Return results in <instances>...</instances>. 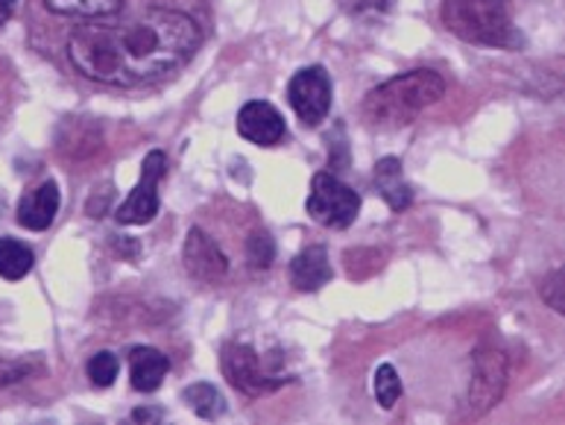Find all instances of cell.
<instances>
[{
    "instance_id": "cell-15",
    "label": "cell",
    "mask_w": 565,
    "mask_h": 425,
    "mask_svg": "<svg viewBox=\"0 0 565 425\" xmlns=\"http://www.w3.org/2000/svg\"><path fill=\"white\" fill-rule=\"evenodd\" d=\"M35 255L18 238H0V276L7 281H21L33 270Z\"/></svg>"
},
{
    "instance_id": "cell-2",
    "label": "cell",
    "mask_w": 565,
    "mask_h": 425,
    "mask_svg": "<svg viewBox=\"0 0 565 425\" xmlns=\"http://www.w3.org/2000/svg\"><path fill=\"white\" fill-rule=\"evenodd\" d=\"M446 79L437 71L416 68L375 85L363 97V120L375 129L411 127L428 106L443 100Z\"/></svg>"
},
{
    "instance_id": "cell-16",
    "label": "cell",
    "mask_w": 565,
    "mask_h": 425,
    "mask_svg": "<svg viewBox=\"0 0 565 425\" xmlns=\"http://www.w3.org/2000/svg\"><path fill=\"white\" fill-rule=\"evenodd\" d=\"M44 7L68 18H109L124 9V0H44Z\"/></svg>"
},
{
    "instance_id": "cell-8",
    "label": "cell",
    "mask_w": 565,
    "mask_h": 425,
    "mask_svg": "<svg viewBox=\"0 0 565 425\" xmlns=\"http://www.w3.org/2000/svg\"><path fill=\"white\" fill-rule=\"evenodd\" d=\"M287 100L305 127H320L331 111V77L326 74V68L311 65V68L294 74L287 85Z\"/></svg>"
},
{
    "instance_id": "cell-9",
    "label": "cell",
    "mask_w": 565,
    "mask_h": 425,
    "mask_svg": "<svg viewBox=\"0 0 565 425\" xmlns=\"http://www.w3.org/2000/svg\"><path fill=\"white\" fill-rule=\"evenodd\" d=\"M182 262H185L188 276L200 281V285H220L228 273L226 253L203 230L188 232L185 247H182Z\"/></svg>"
},
{
    "instance_id": "cell-22",
    "label": "cell",
    "mask_w": 565,
    "mask_h": 425,
    "mask_svg": "<svg viewBox=\"0 0 565 425\" xmlns=\"http://www.w3.org/2000/svg\"><path fill=\"white\" fill-rule=\"evenodd\" d=\"M542 299H545V302H548L551 308H554V311H557V315H563L565 311V302H563V273L559 270H554L548 276V279H545V285H542Z\"/></svg>"
},
{
    "instance_id": "cell-1",
    "label": "cell",
    "mask_w": 565,
    "mask_h": 425,
    "mask_svg": "<svg viewBox=\"0 0 565 425\" xmlns=\"http://www.w3.org/2000/svg\"><path fill=\"white\" fill-rule=\"evenodd\" d=\"M203 33L177 9H143L124 24H85L68 39V60L85 79L136 88L185 68Z\"/></svg>"
},
{
    "instance_id": "cell-24",
    "label": "cell",
    "mask_w": 565,
    "mask_h": 425,
    "mask_svg": "<svg viewBox=\"0 0 565 425\" xmlns=\"http://www.w3.org/2000/svg\"><path fill=\"white\" fill-rule=\"evenodd\" d=\"M12 12H15V0H0V26L7 24Z\"/></svg>"
},
{
    "instance_id": "cell-12",
    "label": "cell",
    "mask_w": 565,
    "mask_h": 425,
    "mask_svg": "<svg viewBox=\"0 0 565 425\" xmlns=\"http://www.w3.org/2000/svg\"><path fill=\"white\" fill-rule=\"evenodd\" d=\"M170 370L168 355L156 347H136L129 352V379L138 393L159 391Z\"/></svg>"
},
{
    "instance_id": "cell-23",
    "label": "cell",
    "mask_w": 565,
    "mask_h": 425,
    "mask_svg": "<svg viewBox=\"0 0 565 425\" xmlns=\"http://www.w3.org/2000/svg\"><path fill=\"white\" fill-rule=\"evenodd\" d=\"M132 419H136V423H156V419H161V411L136 408L132 411Z\"/></svg>"
},
{
    "instance_id": "cell-13",
    "label": "cell",
    "mask_w": 565,
    "mask_h": 425,
    "mask_svg": "<svg viewBox=\"0 0 565 425\" xmlns=\"http://www.w3.org/2000/svg\"><path fill=\"white\" fill-rule=\"evenodd\" d=\"M290 279H294L296 290H320L322 285L331 281V262L326 247L313 244V247L302 249L290 262Z\"/></svg>"
},
{
    "instance_id": "cell-21",
    "label": "cell",
    "mask_w": 565,
    "mask_h": 425,
    "mask_svg": "<svg viewBox=\"0 0 565 425\" xmlns=\"http://www.w3.org/2000/svg\"><path fill=\"white\" fill-rule=\"evenodd\" d=\"M338 3L347 15L358 18V21H375L393 9V0H338Z\"/></svg>"
},
{
    "instance_id": "cell-11",
    "label": "cell",
    "mask_w": 565,
    "mask_h": 425,
    "mask_svg": "<svg viewBox=\"0 0 565 425\" xmlns=\"http://www.w3.org/2000/svg\"><path fill=\"white\" fill-rule=\"evenodd\" d=\"M60 203V185L53 179H47L39 188H33L30 194L21 196V203H18V223L30 232H44L56 221Z\"/></svg>"
},
{
    "instance_id": "cell-17",
    "label": "cell",
    "mask_w": 565,
    "mask_h": 425,
    "mask_svg": "<svg viewBox=\"0 0 565 425\" xmlns=\"http://www.w3.org/2000/svg\"><path fill=\"white\" fill-rule=\"evenodd\" d=\"M182 402L194 411L196 417L203 419H217L226 414V400H223V393H220L214 384H191V387L182 391Z\"/></svg>"
},
{
    "instance_id": "cell-19",
    "label": "cell",
    "mask_w": 565,
    "mask_h": 425,
    "mask_svg": "<svg viewBox=\"0 0 565 425\" xmlns=\"http://www.w3.org/2000/svg\"><path fill=\"white\" fill-rule=\"evenodd\" d=\"M246 262L253 270H270V264L276 262V241L267 232H253L246 241Z\"/></svg>"
},
{
    "instance_id": "cell-7",
    "label": "cell",
    "mask_w": 565,
    "mask_h": 425,
    "mask_svg": "<svg viewBox=\"0 0 565 425\" xmlns=\"http://www.w3.org/2000/svg\"><path fill=\"white\" fill-rule=\"evenodd\" d=\"M164 173H168V156L161 153V150H152V153L143 156L138 185L132 188L127 203L115 212L118 223H124V226H143V223L156 221V214L161 209L159 182Z\"/></svg>"
},
{
    "instance_id": "cell-20",
    "label": "cell",
    "mask_w": 565,
    "mask_h": 425,
    "mask_svg": "<svg viewBox=\"0 0 565 425\" xmlns=\"http://www.w3.org/2000/svg\"><path fill=\"white\" fill-rule=\"evenodd\" d=\"M118 355H111V352H97V355L88 358V364H85V375L92 379L94 387H111L115 379H118Z\"/></svg>"
},
{
    "instance_id": "cell-6",
    "label": "cell",
    "mask_w": 565,
    "mask_h": 425,
    "mask_svg": "<svg viewBox=\"0 0 565 425\" xmlns=\"http://www.w3.org/2000/svg\"><path fill=\"white\" fill-rule=\"evenodd\" d=\"M220 366H223V375L228 379V384L246 393V396H264V393L279 391L281 384L287 382L281 373H267L262 364V355L249 343H237V340L223 347Z\"/></svg>"
},
{
    "instance_id": "cell-14",
    "label": "cell",
    "mask_w": 565,
    "mask_h": 425,
    "mask_svg": "<svg viewBox=\"0 0 565 425\" xmlns=\"http://www.w3.org/2000/svg\"><path fill=\"white\" fill-rule=\"evenodd\" d=\"M375 188L393 212H405L407 205L414 203V188L407 185L405 170L396 156H387L375 164Z\"/></svg>"
},
{
    "instance_id": "cell-5",
    "label": "cell",
    "mask_w": 565,
    "mask_h": 425,
    "mask_svg": "<svg viewBox=\"0 0 565 425\" xmlns=\"http://www.w3.org/2000/svg\"><path fill=\"white\" fill-rule=\"evenodd\" d=\"M507 387V355L501 349H478L475 355V370H472V384L463 400V417L478 419L487 411H492L501 402Z\"/></svg>"
},
{
    "instance_id": "cell-18",
    "label": "cell",
    "mask_w": 565,
    "mask_h": 425,
    "mask_svg": "<svg viewBox=\"0 0 565 425\" xmlns=\"http://www.w3.org/2000/svg\"><path fill=\"white\" fill-rule=\"evenodd\" d=\"M372 387H375V400L384 411H390L402 396V379H398L396 366L393 364H381L375 370V379H372Z\"/></svg>"
},
{
    "instance_id": "cell-4",
    "label": "cell",
    "mask_w": 565,
    "mask_h": 425,
    "mask_svg": "<svg viewBox=\"0 0 565 425\" xmlns=\"http://www.w3.org/2000/svg\"><path fill=\"white\" fill-rule=\"evenodd\" d=\"M305 209H308V214L320 226L347 230V226L354 223L358 212H361V194L354 188H349L347 182H340L334 173H317Z\"/></svg>"
},
{
    "instance_id": "cell-3",
    "label": "cell",
    "mask_w": 565,
    "mask_h": 425,
    "mask_svg": "<svg viewBox=\"0 0 565 425\" xmlns=\"http://www.w3.org/2000/svg\"><path fill=\"white\" fill-rule=\"evenodd\" d=\"M439 18L460 42L515 47L522 42L510 18V0H443Z\"/></svg>"
},
{
    "instance_id": "cell-10",
    "label": "cell",
    "mask_w": 565,
    "mask_h": 425,
    "mask_svg": "<svg viewBox=\"0 0 565 425\" xmlns=\"http://www.w3.org/2000/svg\"><path fill=\"white\" fill-rule=\"evenodd\" d=\"M237 132L258 147H276L287 136L285 118L281 111L267 100L246 103L244 109L237 111Z\"/></svg>"
}]
</instances>
